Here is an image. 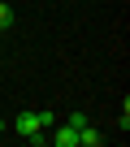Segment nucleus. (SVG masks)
<instances>
[{
    "instance_id": "f257e3e1",
    "label": "nucleus",
    "mask_w": 130,
    "mask_h": 147,
    "mask_svg": "<svg viewBox=\"0 0 130 147\" xmlns=\"http://www.w3.org/2000/svg\"><path fill=\"white\" fill-rule=\"evenodd\" d=\"M13 130H18L22 138H30V143H48V134H43V125H39V117H35L30 108H26V113H18Z\"/></svg>"
},
{
    "instance_id": "f03ea898",
    "label": "nucleus",
    "mask_w": 130,
    "mask_h": 147,
    "mask_svg": "<svg viewBox=\"0 0 130 147\" xmlns=\"http://www.w3.org/2000/svg\"><path fill=\"white\" fill-rule=\"evenodd\" d=\"M52 147H78V130L70 125V121H65V125H52Z\"/></svg>"
},
{
    "instance_id": "7ed1b4c3",
    "label": "nucleus",
    "mask_w": 130,
    "mask_h": 147,
    "mask_svg": "<svg viewBox=\"0 0 130 147\" xmlns=\"http://www.w3.org/2000/svg\"><path fill=\"white\" fill-rule=\"evenodd\" d=\"M100 143H104V134H100V130H91V125H83V130H78V147H100Z\"/></svg>"
},
{
    "instance_id": "20e7f679",
    "label": "nucleus",
    "mask_w": 130,
    "mask_h": 147,
    "mask_svg": "<svg viewBox=\"0 0 130 147\" xmlns=\"http://www.w3.org/2000/svg\"><path fill=\"white\" fill-rule=\"evenodd\" d=\"M9 26H13V9L0 0V30H9Z\"/></svg>"
},
{
    "instance_id": "39448f33",
    "label": "nucleus",
    "mask_w": 130,
    "mask_h": 147,
    "mask_svg": "<svg viewBox=\"0 0 130 147\" xmlns=\"http://www.w3.org/2000/svg\"><path fill=\"white\" fill-rule=\"evenodd\" d=\"M35 117H39V125H43V130H52V125H56V117H52L48 108H43V113H35Z\"/></svg>"
},
{
    "instance_id": "423d86ee",
    "label": "nucleus",
    "mask_w": 130,
    "mask_h": 147,
    "mask_svg": "<svg viewBox=\"0 0 130 147\" xmlns=\"http://www.w3.org/2000/svg\"><path fill=\"white\" fill-rule=\"evenodd\" d=\"M0 130H5V121H0Z\"/></svg>"
}]
</instances>
